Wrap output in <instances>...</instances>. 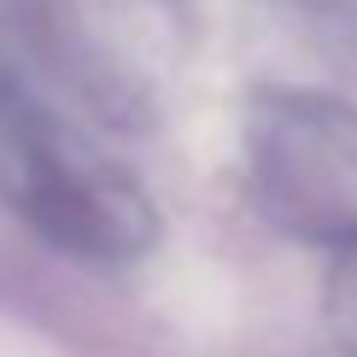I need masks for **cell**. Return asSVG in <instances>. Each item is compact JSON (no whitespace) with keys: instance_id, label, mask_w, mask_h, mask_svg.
<instances>
[{"instance_id":"cell-2","label":"cell","mask_w":357,"mask_h":357,"mask_svg":"<svg viewBox=\"0 0 357 357\" xmlns=\"http://www.w3.org/2000/svg\"><path fill=\"white\" fill-rule=\"evenodd\" d=\"M246 188L281 234L357 252V106L322 88H258L246 100Z\"/></svg>"},{"instance_id":"cell-1","label":"cell","mask_w":357,"mask_h":357,"mask_svg":"<svg viewBox=\"0 0 357 357\" xmlns=\"http://www.w3.org/2000/svg\"><path fill=\"white\" fill-rule=\"evenodd\" d=\"M0 199L36 241L94 270L135 264L158 241L146 188L36 94L0 106Z\"/></svg>"},{"instance_id":"cell-3","label":"cell","mask_w":357,"mask_h":357,"mask_svg":"<svg viewBox=\"0 0 357 357\" xmlns=\"http://www.w3.org/2000/svg\"><path fill=\"white\" fill-rule=\"evenodd\" d=\"M334 334H340V346H346L351 357H357V252L346 258V270H340V281H334Z\"/></svg>"}]
</instances>
